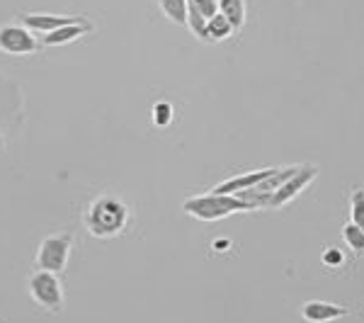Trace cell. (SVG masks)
<instances>
[{
  "instance_id": "cell-11",
  "label": "cell",
  "mask_w": 364,
  "mask_h": 323,
  "mask_svg": "<svg viewBox=\"0 0 364 323\" xmlns=\"http://www.w3.org/2000/svg\"><path fill=\"white\" fill-rule=\"evenodd\" d=\"M219 3V13L233 25V29L243 27L245 22V0H216Z\"/></svg>"
},
{
  "instance_id": "cell-13",
  "label": "cell",
  "mask_w": 364,
  "mask_h": 323,
  "mask_svg": "<svg viewBox=\"0 0 364 323\" xmlns=\"http://www.w3.org/2000/svg\"><path fill=\"white\" fill-rule=\"evenodd\" d=\"M343 240L348 243V248L355 255H364V231L357 224L348 221V224L343 226Z\"/></svg>"
},
{
  "instance_id": "cell-20",
  "label": "cell",
  "mask_w": 364,
  "mask_h": 323,
  "mask_svg": "<svg viewBox=\"0 0 364 323\" xmlns=\"http://www.w3.org/2000/svg\"><path fill=\"white\" fill-rule=\"evenodd\" d=\"M5 146V139H3V134H0V149H3Z\"/></svg>"
},
{
  "instance_id": "cell-6",
  "label": "cell",
  "mask_w": 364,
  "mask_h": 323,
  "mask_svg": "<svg viewBox=\"0 0 364 323\" xmlns=\"http://www.w3.org/2000/svg\"><path fill=\"white\" fill-rule=\"evenodd\" d=\"M318 175V168L316 166H299L296 168V173L291 175L289 180H284L277 190L269 195V199H267V207H272V209H277V207H284L287 202H291L299 192L301 190H306V187L311 185V180Z\"/></svg>"
},
{
  "instance_id": "cell-14",
  "label": "cell",
  "mask_w": 364,
  "mask_h": 323,
  "mask_svg": "<svg viewBox=\"0 0 364 323\" xmlns=\"http://www.w3.org/2000/svg\"><path fill=\"white\" fill-rule=\"evenodd\" d=\"M161 10L178 25H187V0H158Z\"/></svg>"
},
{
  "instance_id": "cell-3",
  "label": "cell",
  "mask_w": 364,
  "mask_h": 323,
  "mask_svg": "<svg viewBox=\"0 0 364 323\" xmlns=\"http://www.w3.org/2000/svg\"><path fill=\"white\" fill-rule=\"evenodd\" d=\"M70 248H73V233L70 231L49 233L37 250V268L46 270V272L61 275L68 265Z\"/></svg>"
},
{
  "instance_id": "cell-2",
  "label": "cell",
  "mask_w": 364,
  "mask_h": 323,
  "mask_svg": "<svg viewBox=\"0 0 364 323\" xmlns=\"http://www.w3.org/2000/svg\"><path fill=\"white\" fill-rule=\"evenodd\" d=\"M182 209L199 221H219L224 216L238 214V211H252L250 202H243L238 195H219V192H207V195L185 199Z\"/></svg>"
},
{
  "instance_id": "cell-10",
  "label": "cell",
  "mask_w": 364,
  "mask_h": 323,
  "mask_svg": "<svg viewBox=\"0 0 364 323\" xmlns=\"http://www.w3.org/2000/svg\"><path fill=\"white\" fill-rule=\"evenodd\" d=\"M95 25L90 20H80L75 25H66V27H58L54 32H46L42 37V44H68L73 39L83 37V34H90Z\"/></svg>"
},
{
  "instance_id": "cell-8",
  "label": "cell",
  "mask_w": 364,
  "mask_h": 323,
  "mask_svg": "<svg viewBox=\"0 0 364 323\" xmlns=\"http://www.w3.org/2000/svg\"><path fill=\"white\" fill-rule=\"evenodd\" d=\"M274 170L277 168H262V170H252V173L236 175V178H228L224 183H219L211 192H219V195H238V192L260 185L262 180H267L269 175H274Z\"/></svg>"
},
{
  "instance_id": "cell-5",
  "label": "cell",
  "mask_w": 364,
  "mask_h": 323,
  "mask_svg": "<svg viewBox=\"0 0 364 323\" xmlns=\"http://www.w3.org/2000/svg\"><path fill=\"white\" fill-rule=\"evenodd\" d=\"M39 49H42V42L22 22L20 25H15V22L0 25V51H5V54H34Z\"/></svg>"
},
{
  "instance_id": "cell-16",
  "label": "cell",
  "mask_w": 364,
  "mask_h": 323,
  "mask_svg": "<svg viewBox=\"0 0 364 323\" xmlns=\"http://www.w3.org/2000/svg\"><path fill=\"white\" fill-rule=\"evenodd\" d=\"M350 219H352V224H357L364 231V190L362 187L352 192V197H350Z\"/></svg>"
},
{
  "instance_id": "cell-7",
  "label": "cell",
  "mask_w": 364,
  "mask_h": 323,
  "mask_svg": "<svg viewBox=\"0 0 364 323\" xmlns=\"http://www.w3.org/2000/svg\"><path fill=\"white\" fill-rule=\"evenodd\" d=\"M85 20L78 15H54V13H20V22L29 29H37V32H54L58 27L75 25V22Z\"/></svg>"
},
{
  "instance_id": "cell-18",
  "label": "cell",
  "mask_w": 364,
  "mask_h": 323,
  "mask_svg": "<svg viewBox=\"0 0 364 323\" xmlns=\"http://www.w3.org/2000/svg\"><path fill=\"white\" fill-rule=\"evenodd\" d=\"M321 263L326 268H343L345 265V253L340 248H326L321 255Z\"/></svg>"
},
{
  "instance_id": "cell-19",
  "label": "cell",
  "mask_w": 364,
  "mask_h": 323,
  "mask_svg": "<svg viewBox=\"0 0 364 323\" xmlns=\"http://www.w3.org/2000/svg\"><path fill=\"white\" fill-rule=\"evenodd\" d=\"M187 3L195 5V8H197L204 17H207V20H209V17H214L216 13H219V3H216V0H187Z\"/></svg>"
},
{
  "instance_id": "cell-1",
  "label": "cell",
  "mask_w": 364,
  "mask_h": 323,
  "mask_svg": "<svg viewBox=\"0 0 364 323\" xmlns=\"http://www.w3.org/2000/svg\"><path fill=\"white\" fill-rule=\"evenodd\" d=\"M83 224L87 233L95 238H117L129 224V207L117 195H100L87 204L83 214Z\"/></svg>"
},
{
  "instance_id": "cell-9",
  "label": "cell",
  "mask_w": 364,
  "mask_h": 323,
  "mask_svg": "<svg viewBox=\"0 0 364 323\" xmlns=\"http://www.w3.org/2000/svg\"><path fill=\"white\" fill-rule=\"evenodd\" d=\"M350 314L348 307H340L333 302H306L301 307V319L306 323H331L338 319H345Z\"/></svg>"
},
{
  "instance_id": "cell-17",
  "label": "cell",
  "mask_w": 364,
  "mask_h": 323,
  "mask_svg": "<svg viewBox=\"0 0 364 323\" xmlns=\"http://www.w3.org/2000/svg\"><path fill=\"white\" fill-rule=\"evenodd\" d=\"M173 115H175L173 105L166 102V100L156 102V105H154V110H151V117H154V125H156V127H168L170 122H173Z\"/></svg>"
},
{
  "instance_id": "cell-4",
  "label": "cell",
  "mask_w": 364,
  "mask_h": 323,
  "mask_svg": "<svg viewBox=\"0 0 364 323\" xmlns=\"http://www.w3.org/2000/svg\"><path fill=\"white\" fill-rule=\"evenodd\" d=\"M29 295L42 309L58 314L63 311V287L58 275L46 272V270H37V272L29 277Z\"/></svg>"
},
{
  "instance_id": "cell-12",
  "label": "cell",
  "mask_w": 364,
  "mask_h": 323,
  "mask_svg": "<svg viewBox=\"0 0 364 323\" xmlns=\"http://www.w3.org/2000/svg\"><path fill=\"white\" fill-rule=\"evenodd\" d=\"M231 34H233V25L221 13H216L214 17L207 20V39L219 42V39H226V37H231Z\"/></svg>"
},
{
  "instance_id": "cell-15",
  "label": "cell",
  "mask_w": 364,
  "mask_h": 323,
  "mask_svg": "<svg viewBox=\"0 0 364 323\" xmlns=\"http://www.w3.org/2000/svg\"><path fill=\"white\" fill-rule=\"evenodd\" d=\"M187 27H190L199 39H207V17L199 13L192 3H187Z\"/></svg>"
}]
</instances>
